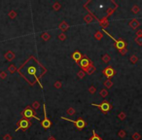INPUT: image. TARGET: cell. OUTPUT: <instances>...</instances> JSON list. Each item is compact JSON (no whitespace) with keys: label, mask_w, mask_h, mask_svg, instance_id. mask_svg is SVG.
<instances>
[{"label":"cell","mask_w":142,"mask_h":140,"mask_svg":"<svg viewBox=\"0 0 142 140\" xmlns=\"http://www.w3.org/2000/svg\"><path fill=\"white\" fill-rule=\"evenodd\" d=\"M19 72L25 78L26 81H28L32 85V84H34L35 81H38L40 84L39 78L45 73L46 70L36 59L33 57H31L23 66L19 69Z\"/></svg>","instance_id":"cell-1"},{"label":"cell","mask_w":142,"mask_h":140,"mask_svg":"<svg viewBox=\"0 0 142 140\" xmlns=\"http://www.w3.org/2000/svg\"><path fill=\"white\" fill-rule=\"evenodd\" d=\"M30 125H31V123H30L27 119H22V120L18 123V126H17V128H16V131H18V130H20V129L26 130Z\"/></svg>","instance_id":"cell-2"},{"label":"cell","mask_w":142,"mask_h":140,"mask_svg":"<svg viewBox=\"0 0 142 140\" xmlns=\"http://www.w3.org/2000/svg\"><path fill=\"white\" fill-rule=\"evenodd\" d=\"M23 115L26 119L34 118V119H36V120H38V121H40V119L35 116V114H34V112H33V110H32V108H31V107H26V108H25V110L23 111Z\"/></svg>","instance_id":"cell-3"},{"label":"cell","mask_w":142,"mask_h":140,"mask_svg":"<svg viewBox=\"0 0 142 140\" xmlns=\"http://www.w3.org/2000/svg\"><path fill=\"white\" fill-rule=\"evenodd\" d=\"M103 31H104L105 33H106L108 36L110 37L111 39H113V41L115 42V46H116V48H117L118 50H120V51H121V50H123V49H125V48H126V43H125L124 41H118V40H116L114 37L111 36V35H110V34H109V33H108L106 30H103Z\"/></svg>","instance_id":"cell-4"},{"label":"cell","mask_w":142,"mask_h":140,"mask_svg":"<svg viewBox=\"0 0 142 140\" xmlns=\"http://www.w3.org/2000/svg\"><path fill=\"white\" fill-rule=\"evenodd\" d=\"M62 120H66V121H69V122H71V123H73L75 124V125L77 126V128L78 129H82L83 127L86 125V122L82 120V119H79L78 121H73V120H70V119H67V118H64V117H61Z\"/></svg>","instance_id":"cell-5"},{"label":"cell","mask_w":142,"mask_h":140,"mask_svg":"<svg viewBox=\"0 0 142 140\" xmlns=\"http://www.w3.org/2000/svg\"><path fill=\"white\" fill-rule=\"evenodd\" d=\"M91 105H92V106H96V107H98V108H100V110L102 111L103 113L108 112V111L112 108V106L108 103V102H106V101L102 102L101 104H91Z\"/></svg>","instance_id":"cell-6"},{"label":"cell","mask_w":142,"mask_h":140,"mask_svg":"<svg viewBox=\"0 0 142 140\" xmlns=\"http://www.w3.org/2000/svg\"><path fill=\"white\" fill-rule=\"evenodd\" d=\"M90 64H91V61H90L87 57L83 58V59L80 60V66H81V68H83L84 70H86V71H87V69L90 66Z\"/></svg>","instance_id":"cell-7"},{"label":"cell","mask_w":142,"mask_h":140,"mask_svg":"<svg viewBox=\"0 0 142 140\" xmlns=\"http://www.w3.org/2000/svg\"><path fill=\"white\" fill-rule=\"evenodd\" d=\"M43 107H44V120L42 121V125H43V127L44 128H49L50 126H51V122L49 121V119L47 118V113H46V106L45 105H43Z\"/></svg>","instance_id":"cell-8"},{"label":"cell","mask_w":142,"mask_h":140,"mask_svg":"<svg viewBox=\"0 0 142 140\" xmlns=\"http://www.w3.org/2000/svg\"><path fill=\"white\" fill-rule=\"evenodd\" d=\"M103 74H104L107 78H111L112 76H114L115 71H114V69H113L112 67L109 66V67H106L104 70H103Z\"/></svg>","instance_id":"cell-9"},{"label":"cell","mask_w":142,"mask_h":140,"mask_svg":"<svg viewBox=\"0 0 142 140\" xmlns=\"http://www.w3.org/2000/svg\"><path fill=\"white\" fill-rule=\"evenodd\" d=\"M72 59H74V61H76V62L80 61L82 59V54L80 52H78V51H76V52L72 54Z\"/></svg>","instance_id":"cell-10"},{"label":"cell","mask_w":142,"mask_h":140,"mask_svg":"<svg viewBox=\"0 0 142 140\" xmlns=\"http://www.w3.org/2000/svg\"><path fill=\"white\" fill-rule=\"evenodd\" d=\"M90 140H102V139L97 135L94 130H92V136L90 138Z\"/></svg>","instance_id":"cell-11"},{"label":"cell","mask_w":142,"mask_h":140,"mask_svg":"<svg viewBox=\"0 0 142 140\" xmlns=\"http://www.w3.org/2000/svg\"><path fill=\"white\" fill-rule=\"evenodd\" d=\"M129 25L132 27V28H136L137 26H139V22H137L136 20H133L132 22H130V23H129Z\"/></svg>","instance_id":"cell-12"},{"label":"cell","mask_w":142,"mask_h":140,"mask_svg":"<svg viewBox=\"0 0 142 140\" xmlns=\"http://www.w3.org/2000/svg\"><path fill=\"white\" fill-rule=\"evenodd\" d=\"M130 60H131V62H132V63H135V62L137 61V58H136L135 56H132V57H131V59H130Z\"/></svg>","instance_id":"cell-13"},{"label":"cell","mask_w":142,"mask_h":140,"mask_svg":"<svg viewBox=\"0 0 142 140\" xmlns=\"http://www.w3.org/2000/svg\"><path fill=\"white\" fill-rule=\"evenodd\" d=\"M139 138H140V135L138 133H135L134 135H133V139L134 140H138Z\"/></svg>","instance_id":"cell-14"},{"label":"cell","mask_w":142,"mask_h":140,"mask_svg":"<svg viewBox=\"0 0 142 140\" xmlns=\"http://www.w3.org/2000/svg\"><path fill=\"white\" fill-rule=\"evenodd\" d=\"M100 96H103V97L106 96H107V91H106V90H101V91H100Z\"/></svg>","instance_id":"cell-15"},{"label":"cell","mask_w":142,"mask_h":140,"mask_svg":"<svg viewBox=\"0 0 142 140\" xmlns=\"http://www.w3.org/2000/svg\"><path fill=\"white\" fill-rule=\"evenodd\" d=\"M135 41H136V42H137V43H138L139 45H142V37H139V38H137V39H136Z\"/></svg>","instance_id":"cell-16"},{"label":"cell","mask_w":142,"mask_h":140,"mask_svg":"<svg viewBox=\"0 0 142 140\" xmlns=\"http://www.w3.org/2000/svg\"><path fill=\"white\" fill-rule=\"evenodd\" d=\"M105 85H106V87H107V88H110V87L112 86V83H111L110 81H107L106 83H105Z\"/></svg>","instance_id":"cell-17"},{"label":"cell","mask_w":142,"mask_h":140,"mask_svg":"<svg viewBox=\"0 0 142 140\" xmlns=\"http://www.w3.org/2000/svg\"><path fill=\"white\" fill-rule=\"evenodd\" d=\"M119 135H120V136H122V137H124V136L126 135V132H125L124 130H121V131L119 132Z\"/></svg>","instance_id":"cell-18"},{"label":"cell","mask_w":142,"mask_h":140,"mask_svg":"<svg viewBox=\"0 0 142 140\" xmlns=\"http://www.w3.org/2000/svg\"><path fill=\"white\" fill-rule=\"evenodd\" d=\"M138 11H139L138 7H137V6H134V7H133V12H134V13H137Z\"/></svg>","instance_id":"cell-19"},{"label":"cell","mask_w":142,"mask_h":140,"mask_svg":"<svg viewBox=\"0 0 142 140\" xmlns=\"http://www.w3.org/2000/svg\"><path fill=\"white\" fill-rule=\"evenodd\" d=\"M119 118L121 119V120H124V119H125V114H120Z\"/></svg>","instance_id":"cell-20"},{"label":"cell","mask_w":142,"mask_h":140,"mask_svg":"<svg viewBox=\"0 0 142 140\" xmlns=\"http://www.w3.org/2000/svg\"><path fill=\"white\" fill-rule=\"evenodd\" d=\"M68 113H69V114H70V113H71V114H73V113H74V111H73V108H69V110H68Z\"/></svg>","instance_id":"cell-21"},{"label":"cell","mask_w":142,"mask_h":140,"mask_svg":"<svg viewBox=\"0 0 142 140\" xmlns=\"http://www.w3.org/2000/svg\"><path fill=\"white\" fill-rule=\"evenodd\" d=\"M103 59H104L105 61H108V60H110V58H108L107 56H105L104 58H103Z\"/></svg>","instance_id":"cell-22"},{"label":"cell","mask_w":142,"mask_h":140,"mask_svg":"<svg viewBox=\"0 0 142 140\" xmlns=\"http://www.w3.org/2000/svg\"><path fill=\"white\" fill-rule=\"evenodd\" d=\"M120 52L122 53V54H125V53L127 52V51H126V50H125V49H123V50H121V51H120Z\"/></svg>","instance_id":"cell-23"}]
</instances>
